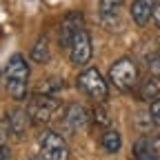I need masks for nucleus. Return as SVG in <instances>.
<instances>
[{
	"label": "nucleus",
	"mask_w": 160,
	"mask_h": 160,
	"mask_svg": "<svg viewBox=\"0 0 160 160\" xmlns=\"http://www.w3.org/2000/svg\"><path fill=\"white\" fill-rule=\"evenodd\" d=\"M29 65H27V58L22 53H13L7 60V67H5V80H7V91L13 100H25L27 91H29Z\"/></svg>",
	"instance_id": "f257e3e1"
},
{
	"label": "nucleus",
	"mask_w": 160,
	"mask_h": 160,
	"mask_svg": "<svg viewBox=\"0 0 160 160\" xmlns=\"http://www.w3.org/2000/svg\"><path fill=\"white\" fill-rule=\"evenodd\" d=\"M62 111H65V105L58 96H45V93H38V91L31 96L29 105H27V113H29L31 125H40V127H45L51 120L60 118Z\"/></svg>",
	"instance_id": "f03ea898"
},
{
	"label": "nucleus",
	"mask_w": 160,
	"mask_h": 160,
	"mask_svg": "<svg viewBox=\"0 0 160 160\" xmlns=\"http://www.w3.org/2000/svg\"><path fill=\"white\" fill-rule=\"evenodd\" d=\"M138 80H140V71L131 58H118L109 69V82L122 93L133 91L138 87Z\"/></svg>",
	"instance_id": "7ed1b4c3"
},
{
	"label": "nucleus",
	"mask_w": 160,
	"mask_h": 160,
	"mask_svg": "<svg viewBox=\"0 0 160 160\" xmlns=\"http://www.w3.org/2000/svg\"><path fill=\"white\" fill-rule=\"evenodd\" d=\"M38 156L40 160H69V145L58 131H42L38 136Z\"/></svg>",
	"instance_id": "20e7f679"
},
{
	"label": "nucleus",
	"mask_w": 160,
	"mask_h": 160,
	"mask_svg": "<svg viewBox=\"0 0 160 160\" xmlns=\"http://www.w3.org/2000/svg\"><path fill=\"white\" fill-rule=\"evenodd\" d=\"M78 87H80V91H82L87 98H91L96 105H98V102H105V100H107V93H109L105 78L100 76V71H98L96 67H85L82 71H80V76H78Z\"/></svg>",
	"instance_id": "39448f33"
},
{
	"label": "nucleus",
	"mask_w": 160,
	"mask_h": 160,
	"mask_svg": "<svg viewBox=\"0 0 160 160\" xmlns=\"http://www.w3.org/2000/svg\"><path fill=\"white\" fill-rule=\"evenodd\" d=\"M122 9L125 0H100L98 2V20L105 31H122Z\"/></svg>",
	"instance_id": "423d86ee"
},
{
	"label": "nucleus",
	"mask_w": 160,
	"mask_h": 160,
	"mask_svg": "<svg viewBox=\"0 0 160 160\" xmlns=\"http://www.w3.org/2000/svg\"><path fill=\"white\" fill-rule=\"evenodd\" d=\"M67 51H69V60L76 67H85L91 60V56H93V40H91V36H89V31L85 27L76 31V36L71 38Z\"/></svg>",
	"instance_id": "0eeeda50"
},
{
	"label": "nucleus",
	"mask_w": 160,
	"mask_h": 160,
	"mask_svg": "<svg viewBox=\"0 0 160 160\" xmlns=\"http://www.w3.org/2000/svg\"><path fill=\"white\" fill-rule=\"evenodd\" d=\"M62 122H65V127L69 129V131H80V129H85L87 125H89V120H91V111L87 109V107H82V105H78V102H73V105H67L65 107V111H62Z\"/></svg>",
	"instance_id": "6e6552de"
},
{
	"label": "nucleus",
	"mask_w": 160,
	"mask_h": 160,
	"mask_svg": "<svg viewBox=\"0 0 160 160\" xmlns=\"http://www.w3.org/2000/svg\"><path fill=\"white\" fill-rule=\"evenodd\" d=\"M85 27V18L80 11H71L62 18V22H60V36H58V42H60V49H69V42L71 38L76 36L78 29Z\"/></svg>",
	"instance_id": "1a4fd4ad"
},
{
	"label": "nucleus",
	"mask_w": 160,
	"mask_h": 160,
	"mask_svg": "<svg viewBox=\"0 0 160 160\" xmlns=\"http://www.w3.org/2000/svg\"><path fill=\"white\" fill-rule=\"evenodd\" d=\"M5 122H7L9 133L16 136V138H22V136L27 133V129L31 127L29 113H27V109H22V107H13V109H9Z\"/></svg>",
	"instance_id": "9d476101"
},
{
	"label": "nucleus",
	"mask_w": 160,
	"mask_h": 160,
	"mask_svg": "<svg viewBox=\"0 0 160 160\" xmlns=\"http://www.w3.org/2000/svg\"><path fill=\"white\" fill-rule=\"evenodd\" d=\"M136 160H160V142L153 136H140L133 145Z\"/></svg>",
	"instance_id": "9b49d317"
},
{
	"label": "nucleus",
	"mask_w": 160,
	"mask_h": 160,
	"mask_svg": "<svg viewBox=\"0 0 160 160\" xmlns=\"http://www.w3.org/2000/svg\"><path fill=\"white\" fill-rule=\"evenodd\" d=\"M158 5V0H133L129 7V16L138 27H145L149 20L153 18V9Z\"/></svg>",
	"instance_id": "f8f14e48"
},
{
	"label": "nucleus",
	"mask_w": 160,
	"mask_h": 160,
	"mask_svg": "<svg viewBox=\"0 0 160 160\" xmlns=\"http://www.w3.org/2000/svg\"><path fill=\"white\" fill-rule=\"evenodd\" d=\"M31 60L36 65H45V62H49V58H51V40H49V36L47 33H42L36 42H33V47H31Z\"/></svg>",
	"instance_id": "ddd939ff"
},
{
	"label": "nucleus",
	"mask_w": 160,
	"mask_h": 160,
	"mask_svg": "<svg viewBox=\"0 0 160 160\" xmlns=\"http://www.w3.org/2000/svg\"><path fill=\"white\" fill-rule=\"evenodd\" d=\"M100 147L105 153H118L122 147V138L116 129H105V133L100 136Z\"/></svg>",
	"instance_id": "4468645a"
},
{
	"label": "nucleus",
	"mask_w": 160,
	"mask_h": 160,
	"mask_svg": "<svg viewBox=\"0 0 160 160\" xmlns=\"http://www.w3.org/2000/svg\"><path fill=\"white\" fill-rule=\"evenodd\" d=\"M158 96H160V76H151V78H147L145 82L140 85V98L151 102V100L158 98Z\"/></svg>",
	"instance_id": "2eb2a0df"
},
{
	"label": "nucleus",
	"mask_w": 160,
	"mask_h": 160,
	"mask_svg": "<svg viewBox=\"0 0 160 160\" xmlns=\"http://www.w3.org/2000/svg\"><path fill=\"white\" fill-rule=\"evenodd\" d=\"M91 118H93V122H96L98 127L111 129V113H109V109H107L102 102H98V105L91 109Z\"/></svg>",
	"instance_id": "dca6fc26"
},
{
	"label": "nucleus",
	"mask_w": 160,
	"mask_h": 160,
	"mask_svg": "<svg viewBox=\"0 0 160 160\" xmlns=\"http://www.w3.org/2000/svg\"><path fill=\"white\" fill-rule=\"evenodd\" d=\"M62 82H60L58 78H49V80H45V85L38 89V93H45V96H58L60 91H62Z\"/></svg>",
	"instance_id": "f3484780"
},
{
	"label": "nucleus",
	"mask_w": 160,
	"mask_h": 160,
	"mask_svg": "<svg viewBox=\"0 0 160 160\" xmlns=\"http://www.w3.org/2000/svg\"><path fill=\"white\" fill-rule=\"evenodd\" d=\"M147 69L151 76H160V49H156L153 53L147 56Z\"/></svg>",
	"instance_id": "a211bd4d"
},
{
	"label": "nucleus",
	"mask_w": 160,
	"mask_h": 160,
	"mask_svg": "<svg viewBox=\"0 0 160 160\" xmlns=\"http://www.w3.org/2000/svg\"><path fill=\"white\" fill-rule=\"evenodd\" d=\"M149 116H151V122L156 125V127H160V96L158 98H153L151 102H149Z\"/></svg>",
	"instance_id": "6ab92c4d"
},
{
	"label": "nucleus",
	"mask_w": 160,
	"mask_h": 160,
	"mask_svg": "<svg viewBox=\"0 0 160 160\" xmlns=\"http://www.w3.org/2000/svg\"><path fill=\"white\" fill-rule=\"evenodd\" d=\"M9 136V129H7V122L0 120V145H5V138Z\"/></svg>",
	"instance_id": "aec40b11"
},
{
	"label": "nucleus",
	"mask_w": 160,
	"mask_h": 160,
	"mask_svg": "<svg viewBox=\"0 0 160 160\" xmlns=\"http://www.w3.org/2000/svg\"><path fill=\"white\" fill-rule=\"evenodd\" d=\"M9 156H11L9 147H5V145H0V160H9Z\"/></svg>",
	"instance_id": "412c9836"
},
{
	"label": "nucleus",
	"mask_w": 160,
	"mask_h": 160,
	"mask_svg": "<svg viewBox=\"0 0 160 160\" xmlns=\"http://www.w3.org/2000/svg\"><path fill=\"white\" fill-rule=\"evenodd\" d=\"M153 20H156V27L160 29V0H158V5H156V9H153Z\"/></svg>",
	"instance_id": "4be33fe9"
}]
</instances>
